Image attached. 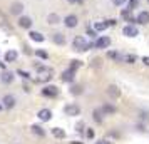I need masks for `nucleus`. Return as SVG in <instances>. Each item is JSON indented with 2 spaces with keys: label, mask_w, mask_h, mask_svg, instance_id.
I'll return each mask as SVG.
<instances>
[{
  "label": "nucleus",
  "mask_w": 149,
  "mask_h": 144,
  "mask_svg": "<svg viewBox=\"0 0 149 144\" xmlns=\"http://www.w3.org/2000/svg\"><path fill=\"white\" fill-rule=\"evenodd\" d=\"M72 47H74V50L86 52V50H89L91 47H94V44H87V42H86V39H84L82 35H77L74 40H72Z\"/></svg>",
  "instance_id": "obj_1"
},
{
  "label": "nucleus",
  "mask_w": 149,
  "mask_h": 144,
  "mask_svg": "<svg viewBox=\"0 0 149 144\" xmlns=\"http://www.w3.org/2000/svg\"><path fill=\"white\" fill-rule=\"evenodd\" d=\"M37 81L39 82H47V81H50V77H52V74H54V70L50 67H44V65H37Z\"/></svg>",
  "instance_id": "obj_2"
},
{
  "label": "nucleus",
  "mask_w": 149,
  "mask_h": 144,
  "mask_svg": "<svg viewBox=\"0 0 149 144\" xmlns=\"http://www.w3.org/2000/svg\"><path fill=\"white\" fill-rule=\"evenodd\" d=\"M111 45V39L107 35H102V37H97L94 42V47L95 49H107Z\"/></svg>",
  "instance_id": "obj_3"
},
{
  "label": "nucleus",
  "mask_w": 149,
  "mask_h": 144,
  "mask_svg": "<svg viewBox=\"0 0 149 144\" xmlns=\"http://www.w3.org/2000/svg\"><path fill=\"white\" fill-rule=\"evenodd\" d=\"M64 112H65V114H67V116H81V107H79V106H77V104H67V106H65V107H64Z\"/></svg>",
  "instance_id": "obj_4"
},
{
  "label": "nucleus",
  "mask_w": 149,
  "mask_h": 144,
  "mask_svg": "<svg viewBox=\"0 0 149 144\" xmlns=\"http://www.w3.org/2000/svg\"><path fill=\"white\" fill-rule=\"evenodd\" d=\"M122 34L126 35V37H136V35L139 34V30H137V27H136L134 24H127L126 27L122 29Z\"/></svg>",
  "instance_id": "obj_5"
},
{
  "label": "nucleus",
  "mask_w": 149,
  "mask_h": 144,
  "mask_svg": "<svg viewBox=\"0 0 149 144\" xmlns=\"http://www.w3.org/2000/svg\"><path fill=\"white\" fill-rule=\"evenodd\" d=\"M42 96H45V97H57V96H59V89H57L55 86H45V87L42 89Z\"/></svg>",
  "instance_id": "obj_6"
},
{
  "label": "nucleus",
  "mask_w": 149,
  "mask_h": 144,
  "mask_svg": "<svg viewBox=\"0 0 149 144\" xmlns=\"http://www.w3.org/2000/svg\"><path fill=\"white\" fill-rule=\"evenodd\" d=\"M106 92H107V96L111 99H119V96H121V89L117 86H114V84H111L107 89H106Z\"/></svg>",
  "instance_id": "obj_7"
},
{
  "label": "nucleus",
  "mask_w": 149,
  "mask_h": 144,
  "mask_svg": "<svg viewBox=\"0 0 149 144\" xmlns=\"http://www.w3.org/2000/svg\"><path fill=\"white\" fill-rule=\"evenodd\" d=\"M64 24H65V27L74 29V27H77V24H79V19H77V15L70 14V15H67V17L64 19Z\"/></svg>",
  "instance_id": "obj_8"
},
{
  "label": "nucleus",
  "mask_w": 149,
  "mask_h": 144,
  "mask_svg": "<svg viewBox=\"0 0 149 144\" xmlns=\"http://www.w3.org/2000/svg\"><path fill=\"white\" fill-rule=\"evenodd\" d=\"M24 3H22V2H14V3H12V5H10V14L12 15H19V17H20L22 15V12H24Z\"/></svg>",
  "instance_id": "obj_9"
},
{
  "label": "nucleus",
  "mask_w": 149,
  "mask_h": 144,
  "mask_svg": "<svg viewBox=\"0 0 149 144\" xmlns=\"http://www.w3.org/2000/svg\"><path fill=\"white\" fill-rule=\"evenodd\" d=\"M32 24H34V22H32V19H30V17H27V15H20V17H19V27H22V29H30L32 27Z\"/></svg>",
  "instance_id": "obj_10"
},
{
  "label": "nucleus",
  "mask_w": 149,
  "mask_h": 144,
  "mask_svg": "<svg viewBox=\"0 0 149 144\" xmlns=\"http://www.w3.org/2000/svg\"><path fill=\"white\" fill-rule=\"evenodd\" d=\"M74 79H75V70H70V69H67V70H64L62 72V81L64 82H74Z\"/></svg>",
  "instance_id": "obj_11"
},
{
  "label": "nucleus",
  "mask_w": 149,
  "mask_h": 144,
  "mask_svg": "<svg viewBox=\"0 0 149 144\" xmlns=\"http://www.w3.org/2000/svg\"><path fill=\"white\" fill-rule=\"evenodd\" d=\"M37 117L40 119L42 122H47V121H50V117H52V111L50 109H40L39 114H37Z\"/></svg>",
  "instance_id": "obj_12"
},
{
  "label": "nucleus",
  "mask_w": 149,
  "mask_h": 144,
  "mask_svg": "<svg viewBox=\"0 0 149 144\" xmlns=\"http://www.w3.org/2000/svg\"><path fill=\"white\" fill-rule=\"evenodd\" d=\"M136 20H137V24H142V25L149 24V12H148V10H142V12H139V14H137V17H136Z\"/></svg>",
  "instance_id": "obj_13"
},
{
  "label": "nucleus",
  "mask_w": 149,
  "mask_h": 144,
  "mask_svg": "<svg viewBox=\"0 0 149 144\" xmlns=\"http://www.w3.org/2000/svg\"><path fill=\"white\" fill-rule=\"evenodd\" d=\"M0 79H2V82H3V84H12V82H14V79H15V76H14V72L3 70V72H2V76H0Z\"/></svg>",
  "instance_id": "obj_14"
},
{
  "label": "nucleus",
  "mask_w": 149,
  "mask_h": 144,
  "mask_svg": "<svg viewBox=\"0 0 149 144\" xmlns=\"http://www.w3.org/2000/svg\"><path fill=\"white\" fill-rule=\"evenodd\" d=\"M2 102H3V107H7V109H12V107L15 106V97H14V96H10V94H7V96H3Z\"/></svg>",
  "instance_id": "obj_15"
},
{
  "label": "nucleus",
  "mask_w": 149,
  "mask_h": 144,
  "mask_svg": "<svg viewBox=\"0 0 149 144\" xmlns=\"http://www.w3.org/2000/svg\"><path fill=\"white\" fill-rule=\"evenodd\" d=\"M52 42L57 44V45H64V44H65V35L55 32V34H52Z\"/></svg>",
  "instance_id": "obj_16"
},
{
  "label": "nucleus",
  "mask_w": 149,
  "mask_h": 144,
  "mask_svg": "<svg viewBox=\"0 0 149 144\" xmlns=\"http://www.w3.org/2000/svg\"><path fill=\"white\" fill-rule=\"evenodd\" d=\"M29 37H30L34 42H44V40H45V37H44L40 32H34V30H32V32H29Z\"/></svg>",
  "instance_id": "obj_17"
},
{
  "label": "nucleus",
  "mask_w": 149,
  "mask_h": 144,
  "mask_svg": "<svg viewBox=\"0 0 149 144\" xmlns=\"http://www.w3.org/2000/svg\"><path fill=\"white\" fill-rule=\"evenodd\" d=\"M61 22V17L57 14H49L47 15V24H50V25H57Z\"/></svg>",
  "instance_id": "obj_18"
},
{
  "label": "nucleus",
  "mask_w": 149,
  "mask_h": 144,
  "mask_svg": "<svg viewBox=\"0 0 149 144\" xmlns=\"http://www.w3.org/2000/svg\"><path fill=\"white\" fill-rule=\"evenodd\" d=\"M52 136L57 137V139H64L65 137V131L61 129V127H52Z\"/></svg>",
  "instance_id": "obj_19"
},
{
  "label": "nucleus",
  "mask_w": 149,
  "mask_h": 144,
  "mask_svg": "<svg viewBox=\"0 0 149 144\" xmlns=\"http://www.w3.org/2000/svg\"><path fill=\"white\" fill-rule=\"evenodd\" d=\"M107 57L109 59H112V61H117V62H124V55H121L119 52H112V50H109L107 52Z\"/></svg>",
  "instance_id": "obj_20"
},
{
  "label": "nucleus",
  "mask_w": 149,
  "mask_h": 144,
  "mask_svg": "<svg viewBox=\"0 0 149 144\" xmlns=\"http://www.w3.org/2000/svg\"><path fill=\"white\" fill-rule=\"evenodd\" d=\"M17 57H19V54L15 50H8L7 54H5V62H15Z\"/></svg>",
  "instance_id": "obj_21"
},
{
  "label": "nucleus",
  "mask_w": 149,
  "mask_h": 144,
  "mask_svg": "<svg viewBox=\"0 0 149 144\" xmlns=\"http://www.w3.org/2000/svg\"><path fill=\"white\" fill-rule=\"evenodd\" d=\"M32 132H34V134H37V136H40V137L45 136V131H44V127H40L39 124H34V126H32Z\"/></svg>",
  "instance_id": "obj_22"
},
{
  "label": "nucleus",
  "mask_w": 149,
  "mask_h": 144,
  "mask_svg": "<svg viewBox=\"0 0 149 144\" xmlns=\"http://www.w3.org/2000/svg\"><path fill=\"white\" fill-rule=\"evenodd\" d=\"M107 27H109V20L107 22H95L94 24V29L97 32H102V30H106Z\"/></svg>",
  "instance_id": "obj_23"
},
{
  "label": "nucleus",
  "mask_w": 149,
  "mask_h": 144,
  "mask_svg": "<svg viewBox=\"0 0 149 144\" xmlns=\"http://www.w3.org/2000/svg\"><path fill=\"white\" fill-rule=\"evenodd\" d=\"M102 112H104V116L114 114V112H116V107H114V106H109V104H106V106H102Z\"/></svg>",
  "instance_id": "obj_24"
},
{
  "label": "nucleus",
  "mask_w": 149,
  "mask_h": 144,
  "mask_svg": "<svg viewBox=\"0 0 149 144\" xmlns=\"http://www.w3.org/2000/svg\"><path fill=\"white\" fill-rule=\"evenodd\" d=\"M70 94H74V96H79V94H82V86H77V84H74V86L70 87Z\"/></svg>",
  "instance_id": "obj_25"
},
{
  "label": "nucleus",
  "mask_w": 149,
  "mask_h": 144,
  "mask_svg": "<svg viewBox=\"0 0 149 144\" xmlns=\"http://www.w3.org/2000/svg\"><path fill=\"white\" fill-rule=\"evenodd\" d=\"M136 61H137V57H136L134 54H127V55H124V62H126V64H134Z\"/></svg>",
  "instance_id": "obj_26"
},
{
  "label": "nucleus",
  "mask_w": 149,
  "mask_h": 144,
  "mask_svg": "<svg viewBox=\"0 0 149 144\" xmlns=\"http://www.w3.org/2000/svg\"><path fill=\"white\" fill-rule=\"evenodd\" d=\"M102 109H95L94 111V119H95V122H102Z\"/></svg>",
  "instance_id": "obj_27"
},
{
  "label": "nucleus",
  "mask_w": 149,
  "mask_h": 144,
  "mask_svg": "<svg viewBox=\"0 0 149 144\" xmlns=\"http://www.w3.org/2000/svg\"><path fill=\"white\" fill-rule=\"evenodd\" d=\"M81 65H82L81 61H70V65H69V69H70V70H77Z\"/></svg>",
  "instance_id": "obj_28"
},
{
  "label": "nucleus",
  "mask_w": 149,
  "mask_h": 144,
  "mask_svg": "<svg viewBox=\"0 0 149 144\" xmlns=\"http://www.w3.org/2000/svg\"><path fill=\"white\" fill-rule=\"evenodd\" d=\"M34 54L37 55V57H40V59H49V54L45 52V50H40V49H39V50H35Z\"/></svg>",
  "instance_id": "obj_29"
},
{
  "label": "nucleus",
  "mask_w": 149,
  "mask_h": 144,
  "mask_svg": "<svg viewBox=\"0 0 149 144\" xmlns=\"http://www.w3.org/2000/svg\"><path fill=\"white\" fill-rule=\"evenodd\" d=\"M137 3H139V0H129V5H127V8H131V10H134V8H137Z\"/></svg>",
  "instance_id": "obj_30"
},
{
  "label": "nucleus",
  "mask_w": 149,
  "mask_h": 144,
  "mask_svg": "<svg viewBox=\"0 0 149 144\" xmlns=\"http://www.w3.org/2000/svg\"><path fill=\"white\" fill-rule=\"evenodd\" d=\"M87 34L91 35L92 39H95V37H97V30H95V29H92V27H89L87 29Z\"/></svg>",
  "instance_id": "obj_31"
},
{
  "label": "nucleus",
  "mask_w": 149,
  "mask_h": 144,
  "mask_svg": "<svg viewBox=\"0 0 149 144\" xmlns=\"http://www.w3.org/2000/svg\"><path fill=\"white\" fill-rule=\"evenodd\" d=\"M0 27L3 29L5 32H12V27H8V25H7V24H5V22H0Z\"/></svg>",
  "instance_id": "obj_32"
},
{
  "label": "nucleus",
  "mask_w": 149,
  "mask_h": 144,
  "mask_svg": "<svg viewBox=\"0 0 149 144\" xmlns=\"http://www.w3.org/2000/svg\"><path fill=\"white\" fill-rule=\"evenodd\" d=\"M127 0H112V3H114L116 7H121V5H124Z\"/></svg>",
  "instance_id": "obj_33"
},
{
  "label": "nucleus",
  "mask_w": 149,
  "mask_h": 144,
  "mask_svg": "<svg viewBox=\"0 0 149 144\" xmlns=\"http://www.w3.org/2000/svg\"><path fill=\"white\" fill-rule=\"evenodd\" d=\"M86 136L89 137V139H94V136H95V132L92 129H87V132H86Z\"/></svg>",
  "instance_id": "obj_34"
},
{
  "label": "nucleus",
  "mask_w": 149,
  "mask_h": 144,
  "mask_svg": "<svg viewBox=\"0 0 149 144\" xmlns=\"http://www.w3.org/2000/svg\"><path fill=\"white\" fill-rule=\"evenodd\" d=\"M75 129H77V132H82V131H84V124L79 122L77 126H75Z\"/></svg>",
  "instance_id": "obj_35"
},
{
  "label": "nucleus",
  "mask_w": 149,
  "mask_h": 144,
  "mask_svg": "<svg viewBox=\"0 0 149 144\" xmlns=\"http://www.w3.org/2000/svg\"><path fill=\"white\" fill-rule=\"evenodd\" d=\"M17 74H20L24 79H29V74H27V72H24V70H17Z\"/></svg>",
  "instance_id": "obj_36"
},
{
  "label": "nucleus",
  "mask_w": 149,
  "mask_h": 144,
  "mask_svg": "<svg viewBox=\"0 0 149 144\" xmlns=\"http://www.w3.org/2000/svg\"><path fill=\"white\" fill-rule=\"evenodd\" d=\"M142 62H144V65L149 67V55H144V57H142Z\"/></svg>",
  "instance_id": "obj_37"
},
{
  "label": "nucleus",
  "mask_w": 149,
  "mask_h": 144,
  "mask_svg": "<svg viewBox=\"0 0 149 144\" xmlns=\"http://www.w3.org/2000/svg\"><path fill=\"white\" fill-rule=\"evenodd\" d=\"M24 52H25V54H32V50H30V47H27V45L24 47Z\"/></svg>",
  "instance_id": "obj_38"
},
{
  "label": "nucleus",
  "mask_w": 149,
  "mask_h": 144,
  "mask_svg": "<svg viewBox=\"0 0 149 144\" xmlns=\"http://www.w3.org/2000/svg\"><path fill=\"white\" fill-rule=\"evenodd\" d=\"M0 69H2V70L5 69V64H3V62H0Z\"/></svg>",
  "instance_id": "obj_39"
},
{
  "label": "nucleus",
  "mask_w": 149,
  "mask_h": 144,
  "mask_svg": "<svg viewBox=\"0 0 149 144\" xmlns=\"http://www.w3.org/2000/svg\"><path fill=\"white\" fill-rule=\"evenodd\" d=\"M67 2H70V3H77V0H67Z\"/></svg>",
  "instance_id": "obj_40"
},
{
  "label": "nucleus",
  "mask_w": 149,
  "mask_h": 144,
  "mask_svg": "<svg viewBox=\"0 0 149 144\" xmlns=\"http://www.w3.org/2000/svg\"><path fill=\"white\" fill-rule=\"evenodd\" d=\"M72 144H82V143H79V141H72Z\"/></svg>",
  "instance_id": "obj_41"
},
{
  "label": "nucleus",
  "mask_w": 149,
  "mask_h": 144,
  "mask_svg": "<svg viewBox=\"0 0 149 144\" xmlns=\"http://www.w3.org/2000/svg\"><path fill=\"white\" fill-rule=\"evenodd\" d=\"M97 144H106V141H99V143H97Z\"/></svg>",
  "instance_id": "obj_42"
},
{
  "label": "nucleus",
  "mask_w": 149,
  "mask_h": 144,
  "mask_svg": "<svg viewBox=\"0 0 149 144\" xmlns=\"http://www.w3.org/2000/svg\"><path fill=\"white\" fill-rule=\"evenodd\" d=\"M82 2H84V0H77V3H82Z\"/></svg>",
  "instance_id": "obj_43"
},
{
  "label": "nucleus",
  "mask_w": 149,
  "mask_h": 144,
  "mask_svg": "<svg viewBox=\"0 0 149 144\" xmlns=\"http://www.w3.org/2000/svg\"><path fill=\"white\" fill-rule=\"evenodd\" d=\"M0 111H2V104H0Z\"/></svg>",
  "instance_id": "obj_44"
},
{
  "label": "nucleus",
  "mask_w": 149,
  "mask_h": 144,
  "mask_svg": "<svg viewBox=\"0 0 149 144\" xmlns=\"http://www.w3.org/2000/svg\"><path fill=\"white\" fill-rule=\"evenodd\" d=\"M148 3H149V0H148Z\"/></svg>",
  "instance_id": "obj_45"
}]
</instances>
